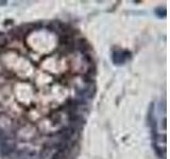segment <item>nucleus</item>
Returning a JSON list of instances; mask_svg holds the SVG:
<instances>
[{
  "label": "nucleus",
  "mask_w": 170,
  "mask_h": 159,
  "mask_svg": "<svg viewBox=\"0 0 170 159\" xmlns=\"http://www.w3.org/2000/svg\"><path fill=\"white\" fill-rule=\"evenodd\" d=\"M49 152H50V148H43V151H42V158H45V157L49 154Z\"/></svg>",
  "instance_id": "nucleus-6"
},
{
  "label": "nucleus",
  "mask_w": 170,
  "mask_h": 159,
  "mask_svg": "<svg viewBox=\"0 0 170 159\" xmlns=\"http://www.w3.org/2000/svg\"><path fill=\"white\" fill-rule=\"evenodd\" d=\"M155 14H156L159 18H162V17L166 16V10H165L164 8H163V9L162 8H157L156 10H155Z\"/></svg>",
  "instance_id": "nucleus-5"
},
{
  "label": "nucleus",
  "mask_w": 170,
  "mask_h": 159,
  "mask_svg": "<svg viewBox=\"0 0 170 159\" xmlns=\"http://www.w3.org/2000/svg\"><path fill=\"white\" fill-rule=\"evenodd\" d=\"M8 45V37L3 33H0V49L4 48Z\"/></svg>",
  "instance_id": "nucleus-4"
},
{
  "label": "nucleus",
  "mask_w": 170,
  "mask_h": 159,
  "mask_svg": "<svg viewBox=\"0 0 170 159\" xmlns=\"http://www.w3.org/2000/svg\"><path fill=\"white\" fill-rule=\"evenodd\" d=\"M131 57V53L129 51H114L113 54H112V58H113L114 64L116 65H122L127 58H130Z\"/></svg>",
  "instance_id": "nucleus-1"
},
{
  "label": "nucleus",
  "mask_w": 170,
  "mask_h": 159,
  "mask_svg": "<svg viewBox=\"0 0 170 159\" xmlns=\"http://www.w3.org/2000/svg\"><path fill=\"white\" fill-rule=\"evenodd\" d=\"M76 47L82 52L83 54H87V51L89 50V46L88 43H87L86 39H84V38H80L76 43Z\"/></svg>",
  "instance_id": "nucleus-3"
},
{
  "label": "nucleus",
  "mask_w": 170,
  "mask_h": 159,
  "mask_svg": "<svg viewBox=\"0 0 170 159\" xmlns=\"http://www.w3.org/2000/svg\"><path fill=\"white\" fill-rule=\"evenodd\" d=\"M154 150H155V152H156L157 155H159V156L161 157V158H162V152L159 151V148H157V146L155 145V144H154Z\"/></svg>",
  "instance_id": "nucleus-7"
},
{
  "label": "nucleus",
  "mask_w": 170,
  "mask_h": 159,
  "mask_svg": "<svg viewBox=\"0 0 170 159\" xmlns=\"http://www.w3.org/2000/svg\"><path fill=\"white\" fill-rule=\"evenodd\" d=\"M14 150H15V144L12 140H9L6 137L0 140V153L2 155H10Z\"/></svg>",
  "instance_id": "nucleus-2"
}]
</instances>
